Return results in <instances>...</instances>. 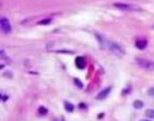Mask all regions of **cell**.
<instances>
[{"instance_id": "1", "label": "cell", "mask_w": 154, "mask_h": 121, "mask_svg": "<svg viewBox=\"0 0 154 121\" xmlns=\"http://www.w3.org/2000/svg\"><path fill=\"white\" fill-rule=\"evenodd\" d=\"M136 62H137V64L141 68L147 70V71H154V63L151 62V60H147V59L139 58L136 60Z\"/></svg>"}, {"instance_id": "8", "label": "cell", "mask_w": 154, "mask_h": 121, "mask_svg": "<svg viewBox=\"0 0 154 121\" xmlns=\"http://www.w3.org/2000/svg\"><path fill=\"white\" fill-rule=\"evenodd\" d=\"M143 105H144L143 102L141 100H139V99H137L133 102V107L135 108H143Z\"/></svg>"}, {"instance_id": "3", "label": "cell", "mask_w": 154, "mask_h": 121, "mask_svg": "<svg viewBox=\"0 0 154 121\" xmlns=\"http://www.w3.org/2000/svg\"><path fill=\"white\" fill-rule=\"evenodd\" d=\"M0 26H1V30L4 34H8L11 33V25H10V22L7 18L6 17H2L0 19Z\"/></svg>"}, {"instance_id": "9", "label": "cell", "mask_w": 154, "mask_h": 121, "mask_svg": "<svg viewBox=\"0 0 154 121\" xmlns=\"http://www.w3.org/2000/svg\"><path fill=\"white\" fill-rule=\"evenodd\" d=\"M64 105H65V109H66L67 111L72 112V111L74 110V106H73L72 104H70V103H69V102H65Z\"/></svg>"}, {"instance_id": "4", "label": "cell", "mask_w": 154, "mask_h": 121, "mask_svg": "<svg viewBox=\"0 0 154 121\" xmlns=\"http://www.w3.org/2000/svg\"><path fill=\"white\" fill-rule=\"evenodd\" d=\"M114 7L123 9V10H137L138 8H136L135 6H132V5H128V4H122V3H115Z\"/></svg>"}, {"instance_id": "10", "label": "cell", "mask_w": 154, "mask_h": 121, "mask_svg": "<svg viewBox=\"0 0 154 121\" xmlns=\"http://www.w3.org/2000/svg\"><path fill=\"white\" fill-rule=\"evenodd\" d=\"M146 116L150 118H154V109L146 110Z\"/></svg>"}, {"instance_id": "13", "label": "cell", "mask_w": 154, "mask_h": 121, "mask_svg": "<svg viewBox=\"0 0 154 121\" xmlns=\"http://www.w3.org/2000/svg\"><path fill=\"white\" fill-rule=\"evenodd\" d=\"M148 94H149L150 96H154V87L150 88V89L148 90Z\"/></svg>"}, {"instance_id": "11", "label": "cell", "mask_w": 154, "mask_h": 121, "mask_svg": "<svg viewBox=\"0 0 154 121\" xmlns=\"http://www.w3.org/2000/svg\"><path fill=\"white\" fill-rule=\"evenodd\" d=\"M38 113L41 114V115H45V114L47 113L46 108H44V107H40L39 109H38Z\"/></svg>"}, {"instance_id": "14", "label": "cell", "mask_w": 154, "mask_h": 121, "mask_svg": "<svg viewBox=\"0 0 154 121\" xmlns=\"http://www.w3.org/2000/svg\"><path fill=\"white\" fill-rule=\"evenodd\" d=\"M75 82L77 83V85H78V87H79V88H82V83H81V81H78V79H75Z\"/></svg>"}, {"instance_id": "2", "label": "cell", "mask_w": 154, "mask_h": 121, "mask_svg": "<svg viewBox=\"0 0 154 121\" xmlns=\"http://www.w3.org/2000/svg\"><path fill=\"white\" fill-rule=\"evenodd\" d=\"M108 47H109V49H110V51L114 53V54H115L116 56H118V57H121L122 55H124V49L121 47V45H119L117 43H114V42H108Z\"/></svg>"}, {"instance_id": "12", "label": "cell", "mask_w": 154, "mask_h": 121, "mask_svg": "<svg viewBox=\"0 0 154 121\" xmlns=\"http://www.w3.org/2000/svg\"><path fill=\"white\" fill-rule=\"evenodd\" d=\"M50 22H51L50 19H43V20H41L40 22H38L37 24L38 25H49Z\"/></svg>"}, {"instance_id": "6", "label": "cell", "mask_w": 154, "mask_h": 121, "mask_svg": "<svg viewBox=\"0 0 154 121\" xmlns=\"http://www.w3.org/2000/svg\"><path fill=\"white\" fill-rule=\"evenodd\" d=\"M76 65L79 69H83L86 66V60L83 57H78L76 59Z\"/></svg>"}, {"instance_id": "7", "label": "cell", "mask_w": 154, "mask_h": 121, "mask_svg": "<svg viewBox=\"0 0 154 121\" xmlns=\"http://www.w3.org/2000/svg\"><path fill=\"white\" fill-rule=\"evenodd\" d=\"M135 46L140 49V50H143L146 48L147 46V41L146 40H143V39H140V40H137L136 43H135Z\"/></svg>"}, {"instance_id": "5", "label": "cell", "mask_w": 154, "mask_h": 121, "mask_svg": "<svg viewBox=\"0 0 154 121\" xmlns=\"http://www.w3.org/2000/svg\"><path fill=\"white\" fill-rule=\"evenodd\" d=\"M111 90H112V87H108V88H106L105 90H103L102 91H100L97 94L96 99H106L108 96V94L110 93Z\"/></svg>"}, {"instance_id": "15", "label": "cell", "mask_w": 154, "mask_h": 121, "mask_svg": "<svg viewBox=\"0 0 154 121\" xmlns=\"http://www.w3.org/2000/svg\"><path fill=\"white\" fill-rule=\"evenodd\" d=\"M141 121H150V120H146V119H142V120H141Z\"/></svg>"}]
</instances>
